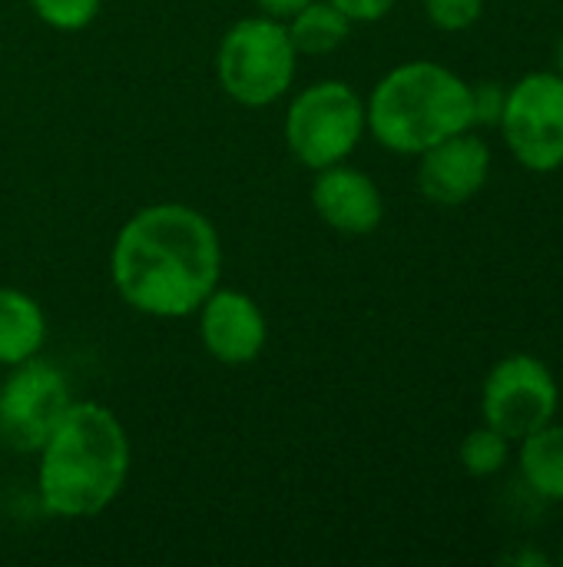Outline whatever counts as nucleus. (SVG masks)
<instances>
[{
  "label": "nucleus",
  "instance_id": "nucleus-1",
  "mask_svg": "<svg viewBox=\"0 0 563 567\" xmlns=\"http://www.w3.org/2000/svg\"><path fill=\"white\" fill-rule=\"evenodd\" d=\"M110 276L123 302L153 319H186L222 276V243L209 216L186 203H153L116 233Z\"/></svg>",
  "mask_w": 563,
  "mask_h": 567
},
{
  "label": "nucleus",
  "instance_id": "nucleus-2",
  "mask_svg": "<svg viewBox=\"0 0 563 567\" xmlns=\"http://www.w3.org/2000/svg\"><path fill=\"white\" fill-rule=\"evenodd\" d=\"M37 455L43 512L63 522L103 515L129 478V435L100 402H73Z\"/></svg>",
  "mask_w": 563,
  "mask_h": 567
},
{
  "label": "nucleus",
  "instance_id": "nucleus-3",
  "mask_svg": "<svg viewBox=\"0 0 563 567\" xmlns=\"http://www.w3.org/2000/svg\"><path fill=\"white\" fill-rule=\"evenodd\" d=\"M372 136L402 156H421L435 143L471 130V86L431 60L402 63L378 80L365 103Z\"/></svg>",
  "mask_w": 563,
  "mask_h": 567
},
{
  "label": "nucleus",
  "instance_id": "nucleus-4",
  "mask_svg": "<svg viewBox=\"0 0 563 567\" xmlns=\"http://www.w3.org/2000/svg\"><path fill=\"white\" fill-rule=\"evenodd\" d=\"M295 47L289 40L285 20L279 17H246L236 20L216 50V76L222 90L242 106H269L282 100L295 80Z\"/></svg>",
  "mask_w": 563,
  "mask_h": 567
},
{
  "label": "nucleus",
  "instance_id": "nucleus-5",
  "mask_svg": "<svg viewBox=\"0 0 563 567\" xmlns=\"http://www.w3.org/2000/svg\"><path fill=\"white\" fill-rule=\"evenodd\" d=\"M365 130V103L342 80H322L305 86L289 103L282 126L289 153L309 169L345 163L362 143Z\"/></svg>",
  "mask_w": 563,
  "mask_h": 567
},
{
  "label": "nucleus",
  "instance_id": "nucleus-6",
  "mask_svg": "<svg viewBox=\"0 0 563 567\" xmlns=\"http://www.w3.org/2000/svg\"><path fill=\"white\" fill-rule=\"evenodd\" d=\"M557 402L561 392L548 362L528 352H514L488 372L481 392V415L484 425H491L511 442H521L554 422Z\"/></svg>",
  "mask_w": 563,
  "mask_h": 567
},
{
  "label": "nucleus",
  "instance_id": "nucleus-7",
  "mask_svg": "<svg viewBox=\"0 0 563 567\" xmlns=\"http://www.w3.org/2000/svg\"><path fill=\"white\" fill-rule=\"evenodd\" d=\"M501 133L514 159L531 173L563 166V76L528 73L508 90Z\"/></svg>",
  "mask_w": 563,
  "mask_h": 567
},
{
  "label": "nucleus",
  "instance_id": "nucleus-8",
  "mask_svg": "<svg viewBox=\"0 0 563 567\" xmlns=\"http://www.w3.org/2000/svg\"><path fill=\"white\" fill-rule=\"evenodd\" d=\"M70 405V385L56 365L37 355L10 365L0 385V445L10 452H40Z\"/></svg>",
  "mask_w": 563,
  "mask_h": 567
},
{
  "label": "nucleus",
  "instance_id": "nucleus-9",
  "mask_svg": "<svg viewBox=\"0 0 563 567\" xmlns=\"http://www.w3.org/2000/svg\"><path fill=\"white\" fill-rule=\"evenodd\" d=\"M199 312L202 349L222 365H249L269 342V322L259 302L239 289H212Z\"/></svg>",
  "mask_w": 563,
  "mask_h": 567
},
{
  "label": "nucleus",
  "instance_id": "nucleus-10",
  "mask_svg": "<svg viewBox=\"0 0 563 567\" xmlns=\"http://www.w3.org/2000/svg\"><path fill=\"white\" fill-rule=\"evenodd\" d=\"M491 176V150L481 136L461 130L431 150L418 163V189L438 206H461L475 199Z\"/></svg>",
  "mask_w": 563,
  "mask_h": 567
},
{
  "label": "nucleus",
  "instance_id": "nucleus-11",
  "mask_svg": "<svg viewBox=\"0 0 563 567\" xmlns=\"http://www.w3.org/2000/svg\"><path fill=\"white\" fill-rule=\"evenodd\" d=\"M312 206L319 219L342 236H368L385 219V199L375 179L348 163L315 169Z\"/></svg>",
  "mask_w": 563,
  "mask_h": 567
},
{
  "label": "nucleus",
  "instance_id": "nucleus-12",
  "mask_svg": "<svg viewBox=\"0 0 563 567\" xmlns=\"http://www.w3.org/2000/svg\"><path fill=\"white\" fill-rule=\"evenodd\" d=\"M46 342V316L40 302L20 289L0 286V365L10 369L40 355Z\"/></svg>",
  "mask_w": 563,
  "mask_h": 567
},
{
  "label": "nucleus",
  "instance_id": "nucleus-13",
  "mask_svg": "<svg viewBox=\"0 0 563 567\" xmlns=\"http://www.w3.org/2000/svg\"><path fill=\"white\" fill-rule=\"evenodd\" d=\"M285 30H289V40H292L295 53L325 56V53L338 50L348 40L352 20L329 0H309L292 17H285Z\"/></svg>",
  "mask_w": 563,
  "mask_h": 567
},
{
  "label": "nucleus",
  "instance_id": "nucleus-14",
  "mask_svg": "<svg viewBox=\"0 0 563 567\" xmlns=\"http://www.w3.org/2000/svg\"><path fill=\"white\" fill-rule=\"evenodd\" d=\"M521 442V472L528 485L551 502H563V425L551 422Z\"/></svg>",
  "mask_w": 563,
  "mask_h": 567
},
{
  "label": "nucleus",
  "instance_id": "nucleus-15",
  "mask_svg": "<svg viewBox=\"0 0 563 567\" xmlns=\"http://www.w3.org/2000/svg\"><path fill=\"white\" fill-rule=\"evenodd\" d=\"M511 458V439H504L501 432H494L491 425L475 429L465 442H461V465L468 475L475 478H488L498 475Z\"/></svg>",
  "mask_w": 563,
  "mask_h": 567
},
{
  "label": "nucleus",
  "instance_id": "nucleus-16",
  "mask_svg": "<svg viewBox=\"0 0 563 567\" xmlns=\"http://www.w3.org/2000/svg\"><path fill=\"white\" fill-rule=\"evenodd\" d=\"M103 0H30L33 13L53 30H83L96 20Z\"/></svg>",
  "mask_w": 563,
  "mask_h": 567
},
{
  "label": "nucleus",
  "instance_id": "nucleus-17",
  "mask_svg": "<svg viewBox=\"0 0 563 567\" xmlns=\"http://www.w3.org/2000/svg\"><path fill=\"white\" fill-rule=\"evenodd\" d=\"M425 13L438 30L458 33L481 20L484 0H425Z\"/></svg>",
  "mask_w": 563,
  "mask_h": 567
},
{
  "label": "nucleus",
  "instance_id": "nucleus-18",
  "mask_svg": "<svg viewBox=\"0 0 563 567\" xmlns=\"http://www.w3.org/2000/svg\"><path fill=\"white\" fill-rule=\"evenodd\" d=\"M504 103H508V86H501L494 80L475 83L471 86V123H478V126H498L501 123V113H504Z\"/></svg>",
  "mask_w": 563,
  "mask_h": 567
},
{
  "label": "nucleus",
  "instance_id": "nucleus-19",
  "mask_svg": "<svg viewBox=\"0 0 563 567\" xmlns=\"http://www.w3.org/2000/svg\"><path fill=\"white\" fill-rule=\"evenodd\" d=\"M329 3H335L352 23H375L388 17L395 7V0H329Z\"/></svg>",
  "mask_w": 563,
  "mask_h": 567
},
{
  "label": "nucleus",
  "instance_id": "nucleus-20",
  "mask_svg": "<svg viewBox=\"0 0 563 567\" xmlns=\"http://www.w3.org/2000/svg\"><path fill=\"white\" fill-rule=\"evenodd\" d=\"M309 0H256V7L262 10V13H269V17H279V20H285V17H292L299 7H305Z\"/></svg>",
  "mask_w": 563,
  "mask_h": 567
},
{
  "label": "nucleus",
  "instance_id": "nucleus-21",
  "mask_svg": "<svg viewBox=\"0 0 563 567\" xmlns=\"http://www.w3.org/2000/svg\"><path fill=\"white\" fill-rule=\"evenodd\" d=\"M508 561H514V565H538V567L548 565V558H541V555H518V558H508Z\"/></svg>",
  "mask_w": 563,
  "mask_h": 567
},
{
  "label": "nucleus",
  "instance_id": "nucleus-22",
  "mask_svg": "<svg viewBox=\"0 0 563 567\" xmlns=\"http://www.w3.org/2000/svg\"><path fill=\"white\" fill-rule=\"evenodd\" d=\"M557 73L563 76V37H561V43H557Z\"/></svg>",
  "mask_w": 563,
  "mask_h": 567
},
{
  "label": "nucleus",
  "instance_id": "nucleus-23",
  "mask_svg": "<svg viewBox=\"0 0 563 567\" xmlns=\"http://www.w3.org/2000/svg\"><path fill=\"white\" fill-rule=\"evenodd\" d=\"M561 565H563V545H561Z\"/></svg>",
  "mask_w": 563,
  "mask_h": 567
}]
</instances>
